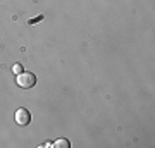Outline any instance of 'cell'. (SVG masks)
<instances>
[{
	"instance_id": "3957f363",
	"label": "cell",
	"mask_w": 155,
	"mask_h": 148,
	"mask_svg": "<svg viewBox=\"0 0 155 148\" xmlns=\"http://www.w3.org/2000/svg\"><path fill=\"white\" fill-rule=\"evenodd\" d=\"M52 146H55V148H69L71 146V143H69V140H66V138H59Z\"/></svg>"
},
{
	"instance_id": "7a4b0ae2",
	"label": "cell",
	"mask_w": 155,
	"mask_h": 148,
	"mask_svg": "<svg viewBox=\"0 0 155 148\" xmlns=\"http://www.w3.org/2000/svg\"><path fill=\"white\" fill-rule=\"evenodd\" d=\"M14 121H16V124H19V126H28L29 122H31V114H29V110L17 109L16 114H14Z\"/></svg>"
},
{
	"instance_id": "277c9868",
	"label": "cell",
	"mask_w": 155,
	"mask_h": 148,
	"mask_svg": "<svg viewBox=\"0 0 155 148\" xmlns=\"http://www.w3.org/2000/svg\"><path fill=\"white\" fill-rule=\"evenodd\" d=\"M12 72H14V74H21V72H22V66H21V64H14V66H12Z\"/></svg>"
},
{
	"instance_id": "6da1fadb",
	"label": "cell",
	"mask_w": 155,
	"mask_h": 148,
	"mask_svg": "<svg viewBox=\"0 0 155 148\" xmlns=\"http://www.w3.org/2000/svg\"><path fill=\"white\" fill-rule=\"evenodd\" d=\"M17 84L24 90H28V88H33L36 84V76H35L33 72H24L22 71L21 74H17Z\"/></svg>"
}]
</instances>
